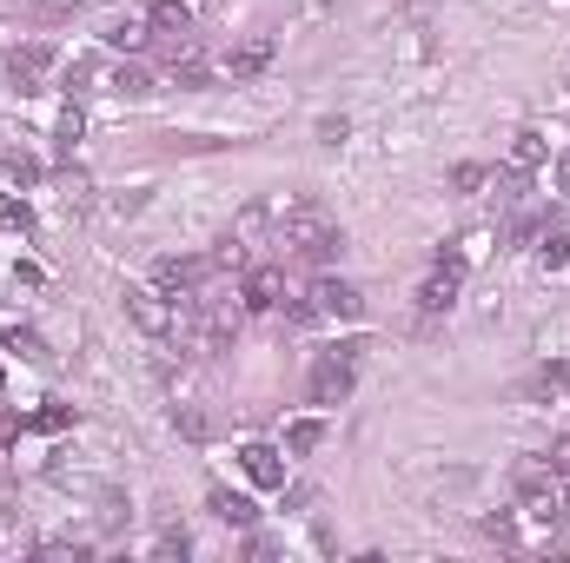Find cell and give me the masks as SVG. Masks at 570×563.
<instances>
[{
	"label": "cell",
	"instance_id": "cell-23",
	"mask_svg": "<svg viewBox=\"0 0 570 563\" xmlns=\"http://www.w3.org/2000/svg\"><path fill=\"white\" fill-rule=\"evenodd\" d=\"M478 531L498 537V544H511V537H518V511H491V517H478Z\"/></svg>",
	"mask_w": 570,
	"mask_h": 563
},
{
	"label": "cell",
	"instance_id": "cell-9",
	"mask_svg": "<svg viewBox=\"0 0 570 563\" xmlns=\"http://www.w3.org/2000/svg\"><path fill=\"white\" fill-rule=\"evenodd\" d=\"M206 511H213L219 524H239V531H253V524H259V504H253V497H239V491H226V484H213V491H206Z\"/></svg>",
	"mask_w": 570,
	"mask_h": 563
},
{
	"label": "cell",
	"instance_id": "cell-4",
	"mask_svg": "<svg viewBox=\"0 0 570 563\" xmlns=\"http://www.w3.org/2000/svg\"><path fill=\"white\" fill-rule=\"evenodd\" d=\"M305 398H312V405H345V398H352V358H345V352H325V358H312Z\"/></svg>",
	"mask_w": 570,
	"mask_h": 563
},
{
	"label": "cell",
	"instance_id": "cell-24",
	"mask_svg": "<svg viewBox=\"0 0 570 563\" xmlns=\"http://www.w3.org/2000/svg\"><path fill=\"white\" fill-rule=\"evenodd\" d=\"M173 431H186V437L199 444V437H206V412H199V405H173Z\"/></svg>",
	"mask_w": 570,
	"mask_h": 563
},
{
	"label": "cell",
	"instance_id": "cell-3",
	"mask_svg": "<svg viewBox=\"0 0 570 563\" xmlns=\"http://www.w3.org/2000/svg\"><path fill=\"white\" fill-rule=\"evenodd\" d=\"M305 305H312V318H325V325H352V318H365V292L352 279H312V292H305Z\"/></svg>",
	"mask_w": 570,
	"mask_h": 563
},
{
	"label": "cell",
	"instance_id": "cell-27",
	"mask_svg": "<svg viewBox=\"0 0 570 563\" xmlns=\"http://www.w3.org/2000/svg\"><path fill=\"white\" fill-rule=\"evenodd\" d=\"M345 134H352L345 113H325V120H318V146H345Z\"/></svg>",
	"mask_w": 570,
	"mask_h": 563
},
{
	"label": "cell",
	"instance_id": "cell-15",
	"mask_svg": "<svg viewBox=\"0 0 570 563\" xmlns=\"http://www.w3.org/2000/svg\"><path fill=\"white\" fill-rule=\"evenodd\" d=\"M318 444H325V424L318 418H292L285 424V451H292V457H312Z\"/></svg>",
	"mask_w": 570,
	"mask_h": 563
},
{
	"label": "cell",
	"instance_id": "cell-19",
	"mask_svg": "<svg viewBox=\"0 0 570 563\" xmlns=\"http://www.w3.org/2000/svg\"><path fill=\"white\" fill-rule=\"evenodd\" d=\"M100 80H107V73H100L94 60H67V93H94Z\"/></svg>",
	"mask_w": 570,
	"mask_h": 563
},
{
	"label": "cell",
	"instance_id": "cell-2",
	"mask_svg": "<svg viewBox=\"0 0 570 563\" xmlns=\"http://www.w3.org/2000/svg\"><path fill=\"white\" fill-rule=\"evenodd\" d=\"M120 305H127V318L140 325L146 338H173V332H179V305H173V298H166L153 279L127 285V292H120Z\"/></svg>",
	"mask_w": 570,
	"mask_h": 563
},
{
	"label": "cell",
	"instance_id": "cell-5",
	"mask_svg": "<svg viewBox=\"0 0 570 563\" xmlns=\"http://www.w3.org/2000/svg\"><path fill=\"white\" fill-rule=\"evenodd\" d=\"M239 298H246V312H279L285 298H292L285 266H246L239 273Z\"/></svg>",
	"mask_w": 570,
	"mask_h": 563
},
{
	"label": "cell",
	"instance_id": "cell-21",
	"mask_svg": "<svg viewBox=\"0 0 570 563\" xmlns=\"http://www.w3.org/2000/svg\"><path fill=\"white\" fill-rule=\"evenodd\" d=\"M80 134H87V113H80V100H73V107H60V120H53V140L73 146Z\"/></svg>",
	"mask_w": 570,
	"mask_h": 563
},
{
	"label": "cell",
	"instance_id": "cell-8",
	"mask_svg": "<svg viewBox=\"0 0 570 563\" xmlns=\"http://www.w3.org/2000/svg\"><path fill=\"white\" fill-rule=\"evenodd\" d=\"M146 20H153V33H166L173 47H193V7H186V0H153Z\"/></svg>",
	"mask_w": 570,
	"mask_h": 563
},
{
	"label": "cell",
	"instance_id": "cell-1",
	"mask_svg": "<svg viewBox=\"0 0 570 563\" xmlns=\"http://www.w3.org/2000/svg\"><path fill=\"white\" fill-rule=\"evenodd\" d=\"M478 246H484V239L471 233V239H458V253H444V259L431 266V279L419 285V312H425V318H444V312L458 305V292H464V273H471Z\"/></svg>",
	"mask_w": 570,
	"mask_h": 563
},
{
	"label": "cell",
	"instance_id": "cell-36",
	"mask_svg": "<svg viewBox=\"0 0 570 563\" xmlns=\"http://www.w3.org/2000/svg\"><path fill=\"white\" fill-rule=\"evenodd\" d=\"M0 385H7V372H0Z\"/></svg>",
	"mask_w": 570,
	"mask_h": 563
},
{
	"label": "cell",
	"instance_id": "cell-6",
	"mask_svg": "<svg viewBox=\"0 0 570 563\" xmlns=\"http://www.w3.org/2000/svg\"><path fill=\"white\" fill-rule=\"evenodd\" d=\"M273 60H279V40H273V33H246V40L226 53V73H233V80H259Z\"/></svg>",
	"mask_w": 570,
	"mask_h": 563
},
{
	"label": "cell",
	"instance_id": "cell-31",
	"mask_svg": "<svg viewBox=\"0 0 570 563\" xmlns=\"http://www.w3.org/2000/svg\"><path fill=\"white\" fill-rule=\"evenodd\" d=\"M13 437H20V418H13V412H0V451H7Z\"/></svg>",
	"mask_w": 570,
	"mask_h": 563
},
{
	"label": "cell",
	"instance_id": "cell-28",
	"mask_svg": "<svg viewBox=\"0 0 570 563\" xmlns=\"http://www.w3.org/2000/svg\"><path fill=\"white\" fill-rule=\"evenodd\" d=\"M33 431H67V424H73V412H67V405H47V412H33Z\"/></svg>",
	"mask_w": 570,
	"mask_h": 563
},
{
	"label": "cell",
	"instance_id": "cell-34",
	"mask_svg": "<svg viewBox=\"0 0 570 563\" xmlns=\"http://www.w3.org/2000/svg\"><path fill=\"white\" fill-rule=\"evenodd\" d=\"M558 504H564V517H570V484H564V491H558Z\"/></svg>",
	"mask_w": 570,
	"mask_h": 563
},
{
	"label": "cell",
	"instance_id": "cell-32",
	"mask_svg": "<svg viewBox=\"0 0 570 563\" xmlns=\"http://www.w3.org/2000/svg\"><path fill=\"white\" fill-rule=\"evenodd\" d=\"M558 192H564V199H570V152H564V159H558Z\"/></svg>",
	"mask_w": 570,
	"mask_h": 563
},
{
	"label": "cell",
	"instance_id": "cell-26",
	"mask_svg": "<svg viewBox=\"0 0 570 563\" xmlns=\"http://www.w3.org/2000/svg\"><path fill=\"white\" fill-rule=\"evenodd\" d=\"M186 551H193L186 531H159V537H153V557H186Z\"/></svg>",
	"mask_w": 570,
	"mask_h": 563
},
{
	"label": "cell",
	"instance_id": "cell-13",
	"mask_svg": "<svg viewBox=\"0 0 570 563\" xmlns=\"http://www.w3.org/2000/svg\"><path fill=\"white\" fill-rule=\"evenodd\" d=\"M544 159H551V140H544V127H518V134H511V166H518V172H538Z\"/></svg>",
	"mask_w": 570,
	"mask_h": 563
},
{
	"label": "cell",
	"instance_id": "cell-7",
	"mask_svg": "<svg viewBox=\"0 0 570 563\" xmlns=\"http://www.w3.org/2000/svg\"><path fill=\"white\" fill-rule=\"evenodd\" d=\"M239 471L259 491H285V451H273V444H239Z\"/></svg>",
	"mask_w": 570,
	"mask_h": 563
},
{
	"label": "cell",
	"instance_id": "cell-12",
	"mask_svg": "<svg viewBox=\"0 0 570 563\" xmlns=\"http://www.w3.org/2000/svg\"><path fill=\"white\" fill-rule=\"evenodd\" d=\"M538 266H544V273H564L570 266V226L564 219H544V226H538Z\"/></svg>",
	"mask_w": 570,
	"mask_h": 563
},
{
	"label": "cell",
	"instance_id": "cell-22",
	"mask_svg": "<svg viewBox=\"0 0 570 563\" xmlns=\"http://www.w3.org/2000/svg\"><path fill=\"white\" fill-rule=\"evenodd\" d=\"M107 213H120V219H140V213H146V186H120V192L107 199Z\"/></svg>",
	"mask_w": 570,
	"mask_h": 563
},
{
	"label": "cell",
	"instance_id": "cell-35",
	"mask_svg": "<svg viewBox=\"0 0 570 563\" xmlns=\"http://www.w3.org/2000/svg\"><path fill=\"white\" fill-rule=\"evenodd\" d=\"M412 7H431V0H412Z\"/></svg>",
	"mask_w": 570,
	"mask_h": 563
},
{
	"label": "cell",
	"instance_id": "cell-33",
	"mask_svg": "<svg viewBox=\"0 0 570 563\" xmlns=\"http://www.w3.org/2000/svg\"><path fill=\"white\" fill-rule=\"evenodd\" d=\"M0 517H13V484H0Z\"/></svg>",
	"mask_w": 570,
	"mask_h": 563
},
{
	"label": "cell",
	"instance_id": "cell-25",
	"mask_svg": "<svg viewBox=\"0 0 570 563\" xmlns=\"http://www.w3.org/2000/svg\"><path fill=\"white\" fill-rule=\"evenodd\" d=\"M484 179H491V172H484L478 159H464V166H451V186H458V192H478Z\"/></svg>",
	"mask_w": 570,
	"mask_h": 563
},
{
	"label": "cell",
	"instance_id": "cell-10",
	"mask_svg": "<svg viewBox=\"0 0 570 563\" xmlns=\"http://www.w3.org/2000/svg\"><path fill=\"white\" fill-rule=\"evenodd\" d=\"M146 40H153L146 7H140V13H114V20H107V47H114V53H140Z\"/></svg>",
	"mask_w": 570,
	"mask_h": 563
},
{
	"label": "cell",
	"instance_id": "cell-11",
	"mask_svg": "<svg viewBox=\"0 0 570 563\" xmlns=\"http://www.w3.org/2000/svg\"><path fill=\"white\" fill-rule=\"evenodd\" d=\"M47 67H53V53H47L40 40H27V47H13V53H7V80H13V87H33Z\"/></svg>",
	"mask_w": 570,
	"mask_h": 563
},
{
	"label": "cell",
	"instance_id": "cell-30",
	"mask_svg": "<svg viewBox=\"0 0 570 563\" xmlns=\"http://www.w3.org/2000/svg\"><path fill=\"white\" fill-rule=\"evenodd\" d=\"M551 477H570V437L551 444Z\"/></svg>",
	"mask_w": 570,
	"mask_h": 563
},
{
	"label": "cell",
	"instance_id": "cell-16",
	"mask_svg": "<svg viewBox=\"0 0 570 563\" xmlns=\"http://www.w3.org/2000/svg\"><path fill=\"white\" fill-rule=\"evenodd\" d=\"M206 266H219V273H246V266H253V259H246V239H239V233H226V239L213 246V259H206Z\"/></svg>",
	"mask_w": 570,
	"mask_h": 563
},
{
	"label": "cell",
	"instance_id": "cell-14",
	"mask_svg": "<svg viewBox=\"0 0 570 563\" xmlns=\"http://www.w3.org/2000/svg\"><path fill=\"white\" fill-rule=\"evenodd\" d=\"M107 93H120V100H146V93H153V73H146L140 60H120V67L107 73Z\"/></svg>",
	"mask_w": 570,
	"mask_h": 563
},
{
	"label": "cell",
	"instance_id": "cell-29",
	"mask_svg": "<svg viewBox=\"0 0 570 563\" xmlns=\"http://www.w3.org/2000/svg\"><path fill=\"white\" fill-rule=\"evenodd\" d=\"M94 544H73V537H53V544H40V557H87Z\"/></svg>",
	"mask_w": 570,
	"mask_h": 563
},
{
	"label": "cell",
	"instance_id": "cell-18",
	"mask_svg": "<svg viewBox=\"0 0 570 563\" xmlns=\"http://www.w3.org/2000/svg\"><path fill=\"white\" fill-rule=\"evenodd\" d=\"M60 199H67V213H94V179L87 172H67L60 179Z\"/></svg>",
	"mask_w": 570,
	"mask_h": 563
},
{
	"label": "cell",
	"instance_id": "cell-17",
	"mask_svg": "<svg viewBox=\"0 0 570 563\" xmlns=\"http://www.w3.org/2000/svg\"><path fill=\"white\" fill-rule=\"evenodd\" d=\"M564 385H570V358H564V365H544V372L524 385V398H558Z\"/></svg>",
	"mask_w": 570,
	"mask_h": 563
},
{
	"label": "cell",
	"instance_id": "cell-20",
	"mask_svg": "<svg viewBox=\"0 0 570 563\" xmlns=\"http://www.w3.org/2000/svg\"><path fill=\"white\" fill-rule=\"evenodd\" d=\"M0 345H7V352H20V358H47L40 332H20V325H7V332H0Z\"/></svg>",
	"mask_w": 570,
	"mask_h": 563
}]
</instances>
